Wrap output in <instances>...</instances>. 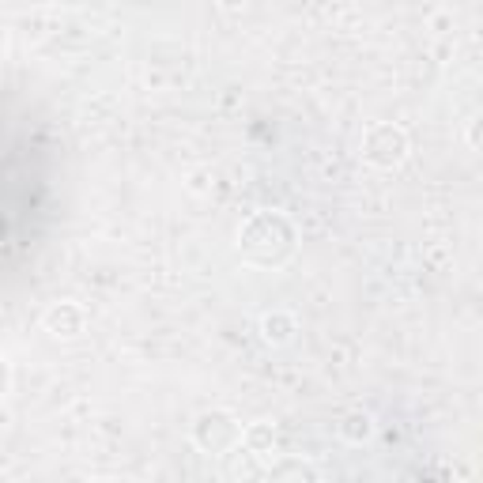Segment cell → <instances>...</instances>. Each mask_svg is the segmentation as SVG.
Returning a JSON list of instances; mask_svg holds the SVG:
<instances>
[{
    "instance_id": "6da1fadb",
    "label": "cell",
    "mask_w": 483,
    "mask_h": 483,
    "mask_svg": "<svg viewBox=\"0 0 483 483\" xmlns=\"http://www.w3.org/2000/svg\"><path fill=\"white\" fill-rule=\"evenodd\" d=\"M238 246L254 265H280L291 257V249H295V230H291V223L283 216L261 212L242 227Z\"/></svg>"
},
{
    "instance_id": "7a4b0ae2",
    "label": "cell",
    "mask_w": 483,
    "mask_h": 483,
    "mask_svg": "<svg viewBox=\"0 0 483 483\" xmlns=\"http://www.w3.org/2000/svg\"><path fill=\"white\" fill-rule=\"evenodd\" d=\"M193 438L197 446L208 453H230L242 442V427L230 412H204L197 423H193Z\"/></svg>"
},
{
    "instance_id": "3957f363",
    "label": "cell",
    "mask_w": 483,
    "mask_h": 483,
    "mask_svg": "<svg viewBox=\"0 0 483 483\" xmlns=\"http://www.w3.org/2000/svg\"><path fill=\"white\" fill-rule=\"evenodd\" d=\"M408 155V136L404 129H396L389 121H377L363 136V159L374 166H396Z\"/></svg>"
},
{
    "instance_id": "277c9868",
    "label": "cell",
    "mask_w": 483,
    "mask_h": 483,
    "mask_svg": "<svg viewBox=\"0 0 483 483\" xmlns=\"http://www.w3.org/2000/svg\"><path fill=\"white\" fill-rule=\"evenodd\" d=\"M46 329L53 336H76L83 329V310L76 302H57L53 310H46Z\"/></svg>"
},
{
    "instance_id": "5b68a950",
    "label": "cell",
    "mask_w": 483,
    "mask_h": 483,
    "mask_svg": "<svg viewBox=\"0 0 483 483\" xmlns=\"http://www.w3.org/2000/svg\"><path fill=\"white\" fill-rule=\"evenodd\" d=\"M246 453H254V457H268L272 450H276V427L272 423H249L246 431H242V442H238Z\"/></svg>"
},
{
    "instance_id": "8992f818",
    "label": "cell",
    "mask_w": 483,
    "mask_h": 483,
    "mask_svg": "<svg viewBox=\"0 0 483 483\" xmlns=\"http://www.w3.org/2000/svg\"><path fill=\"white\" fill-rule=\"evenodd\" d=\"M261 332L268 344H287L291 332H295V318H291V313H268L261 321Z\"/></svg>"
},
{
    "instance_id": "52a82bcc",
    "label": "cell",
    "mask_w": 483,
    "mask_h": 483,
    "mask_svg": "<svg viewBox=\"0 0 483 483\" xmlns=\"http://www.w3.org/2000/svg\"><path fill=\"white\" fill-rule=\"evenodd\" d=\"M340 434L348 438V442L359 446V442H367V438L374 434V419L367 412H348L344 423H340Z\"/></svg>"
},
{
    "instance_id": "ba28073f",
    "label": "cell",
    "mask_w": 483,
    "mask_h": 483,
    "mask_svg": "<svg viewBox=\"0 0 483 483\" xmlns=\"http://www.w3.org/2000/svg\"><path fill=\"white\" fill-rule=\"evenodd\" d=\"M268 476H272V479H280V476H310V479H313L318 472H313L310 465H302V460H291V465H280V469H272Z\"/></svg>"
},
{
    "instance_id": "9c48e42d",
    "label": "cell",
    "mask_w": 483,
    "mask_h": 483,
    "mask_svg": "<svg viewBox=\"0 0 483 483\" xmlns=\"http://www.w3.org/2000/svg\"><path fill=\"white\" fill-rule=\"evenodd\" d=\"M8 393V363H5V355H0V396Z\"/></svg>"
},
{
    "instance_id": "30bf717a",
    "label": "cell",
    "mask_w": 483,
    "mask_h": 483,
    "mask_svg": "<svg viewBox=\"0 0 483 483\" xmlns=\"http://www.w3.org/2000/svg\"><path fill=\"white\" fill-rule=\"evenodd\" d=\"M246 5H249V0H219V8H227V12H238Z\"/></svg>"
},
{
    "instance_id": "8fae6325",
    "label": "cell",
    "mask_w": 483,
    "mask_h": 483,
    "mask_svg": "<svg viewBox=\"0 0 483 483\" xmlns=\"http://www.w3.org/2000/svg\"><path fill=\"white\" fill-rule=\"evenodd\" d=\"M0 60H5V38H0Z\"/></svg>"
}]
</instances>
